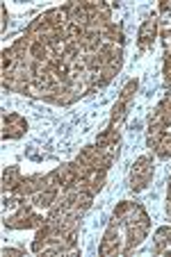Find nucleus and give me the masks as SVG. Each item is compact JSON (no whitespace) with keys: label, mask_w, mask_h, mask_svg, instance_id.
I'll return each mask as SVG.
<instances>
[{"label":"nucleus","mask_w":171,"mask_h":257,"mask_svg":"<svg viewBox=\"0 0 171 257\" xmlns=\"http://www.w3.org/2000/svg\"><path fill=\"white\" fill-rule=\"evenodd\" d=\"M137 87H139V82H137V80H128L126 87L121 89V96H119V100H121V102H128V105H130V98L135 96Z\"/></svg>","instance_id":"6e6552de"},{"label":"nucleus","mask_w":171,"mask_h":257,"mask_svg":"<svg viewBox=\"0 0 171 257\" xmlns=\"http://www.w3.org/2000/svg\"><path fill=\"white\" fill-rule=\"evenodd\" d=\"M0 12H3V30H5V28H7V10H5V7H3V10H0Z\"/></svg>","instance_id":"9b49d317"},{"label":"nucleus","mask_w":171,"mask_h":257,"mask_svg":"<svg viewBox=\"0 0 171 257\" xmlns=\"http://www.w3.org/2000/svg\"><path fill=\"white\" fill-rule=\"evenodd\" d=\"M164 82L166 87H171V53H166V59H164Z\"/></svg>","instance_id":"1a4fd4ad"},{"label":"nucleus","mask_w":171,"mask_h":257,"mask_svg":"<svg viewBox=\"0 0 171 257\" xmlns=\"http://www.w3.org/2000/svg\"><path fill=\"white\" fill-rule=\"evenodd\" d=\"M126 116H128V102H121V100H117V105H114V109H112V118H110V127H121V123L126 121Z\"/></svg>","instance_id":"423d86ee"},{"label":"nucleus","mask_w":171,"mask_h":257,"mask_svg":"<svg viewBox=\"0 0 171 257\" xmlns=\"http://www.w3.org/2000/svg\"><path fill=\"white\" fill-rule=\"evenodd\" d=\"M153 178V160L148 155H142L139 160L132 164L130 171V189L132 191H142L148 187Z\"/></svg>","instance_id":"f03ea898"},{"label":"nucleus","mask_w":171,"mask_h":257,"mask_svg":"<svg viewBox=\"0 0 171 257\" xmlns=\"http://www.w3.org/2000/svg\"><path fill=\"white\" fill-rule=\"evenodd\" d=\"M44 223H46V218L41 214H34V205H30V203H21L19 209L10 218H5V225L12 230H30V228L39 230Z\"/></svg>","instance_id":"f257e3e1"},{"label":"nucleus","mask_w":171,"mask_h":257,"mask_svg":"<svg viewBox=\"0 0 171 257\" xmlns=\"http://www.w3.org/2000/svg\"><path fill=\"white\" fill-rule=\"evenodd\" d=\"M155 153H157V157H162V160L171 157V132H166V135L160 139V144L155 146Z\"/></svg>","instance_id":"0eeeda50"},{"label":"nucleus","mask_w":171,"mask_h":257,"mask_svg":"<svg viewBox=\"0 0 171 257\" xmlns=\"http://www.w3.org/2000/svg\"><path fill=\"white\" fill-rule=\"evenodd\" d=\"M3 255L5 257H23V250H19V248H5Z\"/></svg>","instance_id":"9d476101"},{"label":"nucleus","mask_w":171,"mask_h":257,"mask_svg":"<svg viewBox=\"0 0 171 257\" xmlns=\"http://www.w3.org/2000/svg\"><path fill=\"white\" fill-rule=\"evenodd\" d=\"M157 32H160V25H157L155 19H146L142 23V28H139V48L146 50L153 46V41H155Z\"/></svg>","instance_id":"20e7f679"},{"label":"nucleus","mask_w":171,"mask_h":257,"mask_svg":"<svg viewBox=\"0 0 171 257\" xmlns=\"http://www.w3.org/2000/svg\"><path fill=\"white\" fill-rule=\"evenodd\" d=\"M23 182V175H21V169L19 166H10V169L3 173V191L5 194H10V191H14L16 187Z\"/></svg>","instance_id":"39448f33"},{"label":"nucleus","mask_w":171,"mask_h":257,"mask_svg":"<svg viewBox=\"0 0 171 257\" xmlns=\"http://www.w3.org/2000/svg\"><path fill=\"white\" fill-rule=\"evenodd\" d=\"M28 130V121L21 114H5L3 116V139H19Z\"/></svg>","instance_id":"7ed1b4c3"}]
</instances>
